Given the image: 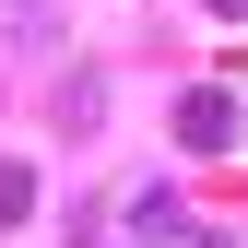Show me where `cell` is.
Segmentation results:
<instances>
[{
  "instance_id": "cell-2",
  "label": "cell",
  "mask_w": 248,
  "mask_h": 248,
  "mask_svg": "<svg viewBox=\"0 0 248 248\" xmlns=\"http://www.w3.org/2000/svg\"><path fill=\"white\" fill-rule=\"evenodd\" d=\"M36 213V166H0V225H24Z\"/></svg>"
},
{
  "instance_id": "cell-4",
  "label": "cell",
  "mask_w": 248,
  "mask_h": 248,
  "mask_svg": "<svg viewBox=\"0 0 248 248\" xmlns=\"http://www.w3.org/2000/svg\"><path fill=\"white\" fill-rule=\"evenodd\" d=\"M83 248H95V236H83Z\"/></svg>"
},
{
  "instance_id": "cell-3",
  "label": "cell",
  "mask_w": 248,
  "mask_h": 248,
  "mask_svg": "<svg viewBox=\"0 0 248 248\" xmlns=\"http://www.w3.org/2000/svg\"><path fill=\"white\" fill-rule=\"evenodd\" d=\"M213 12H236V24H248V0H213Z\"/></svg>"
},
{
  "instance_id": "cell-1",
  "label": "cell",
  "mask_w": 248,
  "mask_h": 248,
  "mask_svg": "<svg viewBox=\"0 0 248 248\" xmlns=\"http://www.w3.org/2000/svg\"><path fill=\"white\" fill-rule=\"evenodd\" d=\"M177 142H189V154H225L236 142V95H177Z\"/></svg>"
}]
</instances>
